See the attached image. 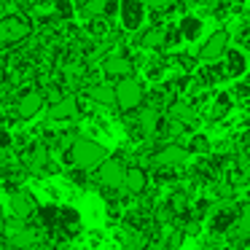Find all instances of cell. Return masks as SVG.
<instances>
[{"label": "cell", "instance_id": "cb8c5ba5", "mask_svg": "<svg viewBox=\"0 0 250 250\" xmlns=\"http://www.w3.org/2000/svg\"><path fill=\"white\" fill-rule=\"evenodd\" d=\"M57 250H81V248H76L73 242H60V245H57Z\"/></svg>", "mask_w": 250, "mask_h": 250}, {"label": "cell", "instance_id": "3957f363", "mask_svg": "<svg viewBox=\"0 0 250 250\" xmlns=\"http://www.w3.org/2000/svg\"><path fill=\"white\" fill-rule=\"evenodd\" d=\"M113 89H116V108L124 116L135 113L140 105H146V83H143L140 78L126 76V78H121V81H116Z\"/></svg>", "mask_w": 250, "mask_h": 250}, {"label": "cell", "instance_id": "7a4b0ae2", "mask_svg": "<svg viewBox=\"0 0 250 250\" xmlns=\"http://www.w3.org/2000/svg\"><path fill=\"white\" fill-rule=\"evenodd\" d=\"M33 33H35V22L27 14L11 11V14H3L0 17V49L3 51L22 46Z\"/></svg>", "mask_w": 250, "mask_h": 250}, {"label": "cell", "instance_id": "5b68a950", "mask_svg": "<svg viewBox=\"0 0 250 250\" xmlns=\"http://www.w3.org/2000/svg\"><path fill=\"white\" fill-rule=\"evenodd\" d=\"M46 108V100L43 94H41V89L35 86H17V100H14V113H17V119L22 121H33L38 119L41 113H43Z\"/></svg>", "mask_w": 250, "mask_h": 250}, {"label": "cell", "instance_id": "2e32d148", "mask_svg": "<svg viewBox=\"0 0 250 250\" xmlns=\"http://www.w3.org/2000/svg\"><path fill=\"white\" fill-rule=\"evenodd\" d=\"M223 62L221 65V73H223V81L226 78H242L248 73V57H245L242 49H226V54L221 57Z\"/></svg>", "mask_w": 250, "mask_h": 250}, {"label": "cell", "instance_id": "44dd1931", "mask_svg": "<svg viewBox=\"0 0 250 250\" xmlns=\"http://www.w3.org/2000/svg\"><path fill=\"white\" fill-rule=\"evenodd\" d=\"M146 6L156 14H169V11H175L178 0H146Z\"/></svg>", "mask_w": 250, "mask_h": 250}, {"label": "cell", "instance_id": "7c38bea8", "mask_svg": "<svg viewBox=\"0 0 250 250\" xmlns=\"http://www.w3.org/2000/svg\"><path fill=\"white\" fill-rule=\"evenodd\" d=\"M38 196L33 194L30 188H17L8 194V210H11L14 218H24V221H30V218L35 215V210H38Z\"/></svg>", "mask_w": 250, "mask_h": 250}, {"label": "cell", "instance_id": "d6986e66", "mask_svg": "<svg viewBox=\"0 0 250 250\" xmlns=\"http://www.w3.org/2000/svg\"><path fill=\"white\" fill-rule=\"evenodd\" d=\"M234 229H237V237H239V239L250 242V202L239 205V212H237V223H234Z\"/></svg>", "mask_w": 250, "mask_h": 250}, {"label": "cell", "instance_id": "6da1fadb", "mask_svg": "<svg viewBox=\"0 0 250 250\" xmlns=\"http://www.w3.org/2000/svg\"><path fill=\"white\" fill-rule=\"evenodd\" d=\"M60 159H62L65 167H81V169L94 172V169L108 159V148L89 135H78L76 140L70 143V148L60 153Z\"/></svg>", "mask_w": 250, "mask_h": 250}, {"label": "cell", "instance_id": "ac0fdd59", "mask_svg": "<svg viewBox=\"0 0 250 250\" xmlns=\"http://www.w3.org/2000/svg\"><path fill=\"white\" fill-rule=\"evenodd\" d=\"M51 14H54L60 22H76L78 19L76 0H54V3H51Z\"/></svg>", "mask_w": 250, "mask_h": 250}, {"label": "cell", "instance_id": "277c9868", "mask_svg": "<svg viewBox=\"0 0 250 250\" xmlns=\"http://www.w3.org/2000/svg\"><path fill=\"white\" fill-rule=\"evenodd\" d=\"M129 164L132 162H126L124 153H113V156H108L92 172L97 188H113V191H119L121 186H124V175H126V167H129Z\"/></svg>", "mask_w": 250, "mask_h": 250}, {"label": "cell", "instance_id": "ffe728a7", "mask_svg": "<svg viewBox=\"0 0 250 250\" xmlns=\"http://www.w3.org/2000/svg\"><path fill=\"white\" fill-rule=\"evenodd\" d=\"M65 175L73 186H78V188H89V183L94 180V175L89 172V169H81V167H65Z\"/></svg>", "mask_w": 250, "mask_h": 250}, {"label": "cell", "instance_id": "e0dca14e", "mask_svg": "<svg viewBox=\"0 0 250 250\" xmlns=\"http://www.w3.org/2000/svg\"><path fill=\"white\" fill-rule=\"evenodd\" d=\"M186 151H188L191 156H210L212 143H210V137H207L205 132H191L188 140H186Z\"/></svg>", "mask_w": 250, "mask_h": 250}, {"label": "cell", "instance_id": "603a6c76", "mask_svg": "<svg viewBox=\"0 0 250 250\" xmlns=\"http://www.w3.org/2000/svg\"><path fill=\"white\" fill-rule=\"evenodd\" d=\"M245 0H221V6L223 8H237V6H242Z\"/></svg>", "mask_w": 250, "mask_h": 250}, {"label": "cell", "instance_id": "9c48e42d", "mask_svg": "<svg viewBox=\"0 0 250 250\" xmlns=\"http://www.w3.org/2000/svg\"><path fill=\"white\" fill-rule=\"evenodd\" d=\"M146 0H119V27L126 35H135L146 24Z\"/></svg>", "mask_w": 250, "mask_h": 250}, {"label": "cell", "instance_id": "4fadbf2b", "mask_svg": "<svg viewBox=\"0 0 250 250\" xmlns=\"http://www.w3.org/2000/svg\"><path fill=\"white\" fill-rule=\"evenodd\" d=\"M124 194L126 196H143L148 188H151V172H148V167H140V164L132 162L129 167H126V175H124Z\"/></svg>", "mask_w": 250, "mask_h": 250}, {"label": "cell", "instance_id": "9a60e30c", "mask_svg": "<svg viewBox=\"0 0 250 250\" xmlns=\"http://www.w3.org/2000/svg\"><path fill=\"white\" fill-rule=\"evenodd\" d=\"M83 97L89 100L92 105H97V108H116V89L110 81H97V83H89L86 89H83Z\"/></svg>", "mask_w": 250, "mask_h": 250}, {"label": "cell", "instance_id": "52a82bcc", "mask_svg": "<svg viewBox=\"0 0 250 250\" xmlns=\"http://www.w3.org/2000/svg\"><path fill=\"white\" fill-rule=\"evenodd\" d=\"M191 153L186 151L183 143H156L151 167H167V169H183L188 164ZM148 167V169H151Z\"/></svg>", "mask_w": 250, "mask_h": 250}, {"label": "cell", "instance_id": "7402d4cb", "mask_svg": "<svg viewBox=\"0 0 250 250\" xmlns=\"http://www.w3.org/2000/svg\"><path fill=\"white\" fill-rule=\"evenodd\" d=\"M6 223H8V215H6V207L0 205V234H6Z\"/></svg>", "mask_w": 250, "mask_h": 250}, {"label": "cell", "instance_id": "30bf717a", "mask_svg": "<svg viewBox=\"0 0 250 250\" xmlns=\"http://www.w3.org/2000/svg\"><path fill=\"white\" fill-rule=\"evenodd\" d=\"M135 38V49L140 51H164L169 49V24H148V27L137 30Z\"/></svg>", "mask_w": 250, "mask_h": 250}, {"label": "cell", "instance_id": "8fae6325", "mask_svg": "<svg viewBox=\"0 0 250 250\" xmlns=\"http://www.w3.org/2000/svg\"><path fill=\"white\" fill-rule=\"evenodd\" d=\"M229 41H231V38H229L226 30H212V33L199 43V49H196V57H199V62H218L223 54H226Z\"/></svg>", "mask_w": 250, "mask_h": 250}, {"label": "cell", "instance_id": "8992f818", "mask_svg": "<svg viewBox=\"0 0 250 250\" xmlns=\"http://www.w3.org/2000/svg\"><path fill=\"white\" fill-rule=\"evenodd\" d=\"M83 116V97L81 94H65L54 105H46V121L49 124H67Z\"/></svg>", "mask_w": 250, "mask_h": 250}, {"label": "cell", "instance_id": "ba28073f", "mask_svg": "<svg viewBox=\"0 0 250 250\" xmlns=\"http://www.w3.org/2000/svg\"><path fill=\"white\" fill-rule=\"evenodd\" d=\"M135 60L126 51H108L100 62V73H103L105 81H121L126 76H135Z\"/></svg>", "mask_w": 250, "mask_h": 250}, {"label": "cell", "instance_id": "5bb4252c", "mask_svg": "<svg viewBox=\"0 0 250 250\" xmlns=\"http://www.w3.org/2000/svg\"><path fill=\"white\" fill-rule=\"evenodd\" d=\"M175 30H178L180 43H196L205 35V19L199 14H183L175 24Z\"/></svg>", "mask_w": 250, "mask_h": 250}]
</instances>
